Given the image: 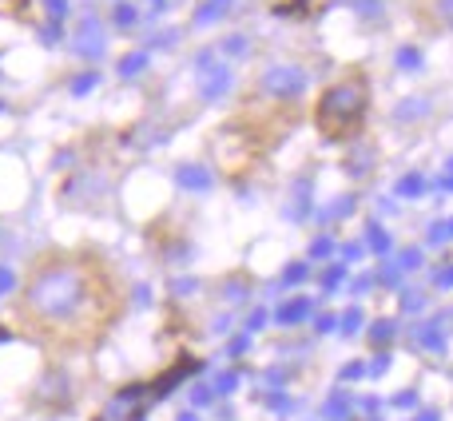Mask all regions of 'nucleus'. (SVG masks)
<instances>
[{"label": "nucleus", "instance_id": "obj_1", "mask_svg": "<svg viewBox=\"0 0 453 421\" xmlns=\"http://www.w3.org/2000/svg\"><path fill=\"white\" fill-rule=\"evenodd\" d=\"M24 306L32 318L52 326L76 322L84 310L92 306V278L84 266L76 262H56V266H44L36 271L28 291H24Z\"/></svg>", "mask_w": 453, "mask_h": 421}, {"label": "nucleus", "instance_id": "obj_2", "mask_svg": "<svg viewBox=\"0 0 453 421\" xmlns=\"http://www.w3.org/2000/svg\"><path fill=\"white\" fill-rule=\"evenodd\" d=\"M12 286H17V278H12V271H0V298H4V294L12 291Z\"/></svg>", "mask_w": 453, "mask_h": 421}]
</instances>
